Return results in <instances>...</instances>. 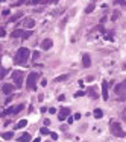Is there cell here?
Instances as JSON below:
<instances>
[{
  "instance_id": "obj_1",
  "label": "cell",
  "mask_w": 126,
  "mask_h": 142,
  "mask_svg": "<svg viewBox=\"0 0 126 142\" xmlns=\"http://www.w3.org/2000/svg\"><path fill=\"white\" fill-rule=\"evenodd\" d=\"M29 59V48H26V47H20L18 50H17V55L14 58V62L17 65H24L26 62H28Z\"/></svg>"
},
{
  "instance_id": "obj_2",
  "label": "cell",
  "mask_w": 126,
  "mask_h": 142,
  "mask_svg": "<svg viewBox=\"0 0 126 142\" xmlns=\"http://www.w3.org/2000/svg\"><path fill=\"white\" fill-rule=\"evenodd\" d=\"M38 77H40L38 73H29L28 79H26V88H28V89H31V91H35V89H37Z\"/></svg>"
},
{
  "instance_id": "obj_3",
  "label": "cell",
  "mask_w": 126,
  "mask_h": 142,
  "mask_svg": "<svg viewBox=\"0 0 126 142\" xmlns=\"http://www.w3.org/2000/svg\"><path fill=\"white\" fill-rule=\"evenodd\" d=\"M111 133H112L115 138H125V135H126L120 124L119 122H114V121L111 122Z\"/></svg>"
},
{
  "instance_id": "obj_4",
  "label": "cell",
  "mask_w": 126,
  "mask_h": 142,
  "mask_svg": "<svg viewBox=\"0 0 126 142\" xmlns=\"http://www.w3.org/2000/svg\"><path fill=\"white\" fill-rule=\"evenodd\" d=\"M14 85L17 86V88H21V85H23V71H15L14 73Z\"/></svg>"
},
{
  "instance_id": "obj_5",
  "label": "cell",
  "mask_w": 126,
  "mask_h": 142,
  "mask_svg": "<svg viewBox=\"0 0 126 142\" xmlns=\"http://www.w3.org/2000/svg\"><path fill=\"white\" fill-rule=\"evenodd\" d=\"M115 94H119L120 97H126V80L119 83V85H115Z\"/></svg>"
},
{
  "instance_id": "obj_6",
  "label": "cell",
  "mask_w": 126,
  "mask_h": 142,
  "mask_svg": "<svg viewBox=\"0 0 126 142\" xmlns=\"http://www.w3.org/2000/svg\"><path fill=\"white\" fill-rule=\"evenodd\" d=\"M68 115H70V109H68V107H62V109L59 110V113H58V119H59V121H64Z\"/></svg>"
},
{
  "instance_id": "obj_7",
  "label": "cell",
  "mask_w": 126,
  "mask_h": 142,
  "mask_svg": "<svg viewBox=\"0 0 126 142\" xmlns=\"http://www.w3.org/2000/svg\"><path fill=\"white\" fill-rule=\"evenodd\" d=\"M14 89H15V85H11V83H5V85L2 86V91H3L5 95H9Z\"/></svg>"
},
{
  "instance_id": "obj_8",
  "label": "cell",
  "mask_w": 126,
  "mask_h": 142,
  "mask_svg": "<svg viewBox=\"0 0 126 142\" xmlns=\"http://www.w3.org/2000/svg\"><path fill=\"white\" fill-rule=\"evenodd\" d=\"M21 23H23L24 27H26V29H29V30H32V29H33V26H35V20H33V18H24Z\"/></svg>"
},
{
  "instance_id": "obj_9",
  "label": "cell",
  "mask_w": 126,
  "mask_h": 142,
  "mask_svg": "<svg viewBox=\"0 0 126 142\" xmlns=\"http://www.w3.org/2000/svg\"><path fill=\"white\" fill-rule=\"evenodd\" d=\"M82 65L85 68H90V65H91V58H90V55H87V53L82 55Z\"/></svg>"
},
{
  "instance_id": "obj_10",
  "label": "cell",
  "mask_w": 126,
  "mask_h": 142,
  "mask_svg": "<svg viewBox=\"0 0 126 142\" xmlns=\"http://www.w3.org/2000/svg\"><path fill=\"white\" fill-rule=\"evenodd\" d=\"M102 98L108 100V82H102Z\"/></svg>"
},
{
  "instance_id": "obj_11",
  "label": "cell",
  "mask_w": 126,
  "mask_h": 142,
  "mask_svg": "<svg viewBox=\"0 0 126 142\" xmlns=\"http://www.w3.org/2000/svg\"><path fill=\"white\" fill-rule=\"evenodd\" d=\"M52 46H53L52 39H44V41L41 42V48H43V50H50Z\"/></svg>"
},
{
  "instance_id": "obj_12",
  "label": "cell",
  "mask_w": 126,
  "mask_h": 142,
  "mask_svg": "<svg viewBox=\"0 0 126 142\" xmlns=\"http://www.w3.org/2000/svg\"><path fill=\"white\" fill-rule=\"evenodd\" d=\"M17 142H31V135L29 133H23L21 136L17 138Z\"/></svg>"
},
{
  "instance_id": "obj_13",
  "label": "cell",
  "mask_w": 126,
  "mask_h": 142,
  "mask_svg": "<svg viewBox=\"0 0 126 142\" xmlns=\"http://www.w3.org/2000/svg\"><path fill=\"white\" fill-rule=\"evenodd\" d=\"M23 33H24V30H21V29H15V30L11 33V38H21Z\"/></svg>"
},
{
  "instance_id": "obj_14",
  "label": "cell",
  "mask_w": 126,
  "mask_h": 142,
  "mask_svg": "<svg viewBox=\"0 0 126 142\" xmlns=\"http://www.w3.org/2000/svg\"><path fill=\"white\" fill-rule=\"evenodd\" d=\"M67 79H68V74H61V76H58V77H55V79H53V82L59 83V82H64V80H67Z\"/></svg>"
},
{
  "instance_id": "obj_15",
  "label": "cell",
  "mask_w": 126,
  "mask_h": 142,
  "mask_svg": "<svg viewBox=\"0 0 126 142\" xmlns=\"http://www.w3.org/2000/svg\"><path fill=\"white\" fill-rule=\"evenodd\" d=\"M93 115H94V118H96V119H100V118L103 117V112H102V109H94Z\"/></svg>"
},
{
  "instance_id": "obj_16",
  "label": "cell",
  "mask_w": 126,
  "mask_h": 142,
  "mask_svg": "<svg viewBox=\"0 0 126 142\" xmlns=\"http://www.w3.org/2000/svg\"><path fill=\"white\" fill-rule=\"evenodd\" d=\"M3 139H6V141H9V139H12L14 138V131H6V133H3Z\"/></svg>"
},
{
  "instance_id": "obj_17",
  "label": "cell",
  "mask_w": 126,
  "mask_h": 142,
  "mask_svg": "<svg viewBox=\"0 0 126 142\" xmlns=\"http://www.w3.org/2000/svg\"><path fill=\"white\" fill-rule=\"evenodd\" d=\"M26 126H28V119H21V121H18V124H17V129H24Z\"/></svg>"
},
{
  "instance_id": "obj_18",
  "label": "cell",
  "mask_w": 126,
  "mask_h": 142,
  "mask_svg": "<svg viewBox=\"0 0 126 142\" xmlns=\"http://www.w3.org/2000/svg\"><path fill=\"white\" fill-rule=\"evenodd\" d=\"M21 17H23V12H17L15 15H12V17H11V20H9V21H17V20H20Z\"/></svg>"
},
{
  "instance_id": "obj_19",
  "label": "cell",
  "mask_w": 126,
  "mask_h": 142,
  "mask_svg": "<svg viewBox=\"0 0 126 142\" xmlns=\"http://www.w3.org/2000/svg\"><path fill=\"white\" fill-rule=\"evenodd\" d=\"M114 5H119V6L126 8V0H114Z\"/></svg>"
},
{
  "instance_id": "obj_20",
  "label": "cell",
  "mask_w": 126,
  "mask_h": 142,
  "mask_svg": "<svg viewBox=\"0 0 126 142\" xmlns=\"http://www.w3.org/2000/svg\"><path fill=\"white\" fill-rule=\"evenodd\" d=\"M15 112V107H8L5 112H3V117H5V115H11V113H14Z\"/></svg>"
},
{
  "instance_id": "obj_21",
  "label": "cell",
  "mask_w": 126,
  "mask_h": 142,
  "mask_svg": "<svg viewBox=\"0 0 126 142\" xmlns=\"http://www.w3.org/2000/svg\"><path fill=\"white\" fill-rule=\"evenodd\" d=\"M32 33H33L32 30H26V32L23 33V36H21V38H23V39H28V38L31 36V35H32Z\"/></svg>"
},
{
  "instance_id": "obj_22",
  "label": "cell",
  "mask_w": 126,
  "mask_h": 142,
  "mask_svg": "<svg viewBox=\"0 0 126 142\" xmlns=\"http://www.w3.org/2000/svg\"><path fill=\"white\" fill-rule=\"evenodd\" d=\"M93 11H94V5L91 3V5H88V6H87V9H85V12H87V14H90V12H93Z\"/></svg>"
},
{
  "instance_id": "obj_23",
  "label": "cell",
  "mask_w": 126,
  "mask_h": 142,
  "mask_svg": "<svg viewBox=\"0 0 126 142\" xmlns=\"http://www.w3.org/2000/svg\"><path fill=\"white\" fill-rule=\"evenodd\" d=\"M8 73H9V70H6V68L2 70V71H0V79H5V76H6Z\"/></svg>"
},
{
  "instance_id": "obj_24",
  "label": "cell",
  "mask_w": 126,
  "mask_h": 142,
  "mask_svg": "<svg viewBox=\"0 0 126 142\" xmlns=\"http://www.w3.org/2000/svg\"><path fill=\"white\" fill-rule=\"evenodd\" d=\"M41 135H50V131H49V129L47 127H41Z\"/></svg>"
},
{
  "instance_id": "obj_25",
  "label": "cell",
  "mask_w": 126,
  "mask_h": 142,
  "mask_svg": "<svg viewBox=\"0 0 126 142\" xmlns=\"http://www.w3.org/2000/svg\"><path fill=\"white\" fill-rule=\"evenodd\" d=\"M40 58V51H33L32 53V59H38Z\"/></svg>"
},
{
  "instance_id": "obj_26",
  "label": "cell",
  "mask_w": 126,
  "mask_h": 142,
  "mask_svg": "<svg viewBox=\"0 0 126 142\" xmlns=\"http://www.w3.org/2000/svg\"><path fill=\"white\" fill-rule=\"evenodd\" d=\"M75 95H76V97H84V95H85V92H84V91H78Z\"/></svg>"
},
{
  "instance_id": "obj_27",
  "label": "cell",
  "mask_w": 126,
  "mask_h": 142,
  "mask_svg": "<svg viewBox=\"0 0 126 142\" xmlns=\"http://www.w3.org/2000/svg\"><path fill=\"white\" fill-rule=\"evenodd\" d=\"M5 35H6V30L3 27H0V36H5Z\"/></svg>"
},
{
  "instance_id": "obj_28",
  "label": "cell",
  "mask_w": 126,
  "mask_h": 142,
  "mask_svg": "<svg viewBox=\"0 0 126 142\" xmlns=\"http://www.w3.org/2000/svg\"><path fill=\"white\" fill-rule=\"evenodd\" d=\"M58 0H43V3H56Z\"/></svg>"
},
{
  "instance_id": "obj_29",
  "label": "cell",
  "mask_w": 126,
  "mask_h": 142,
  "mask_svg": "<svg viewBox=\"0 0 126 142\" xmlns=\"http://www.w3.org/2000/svg\"><path fill=\"white\" fill-rule=\"evenodd\" d=\"M50 136H52L53 141H56V139H58V135H56V133H50Z\"/></svg>"
},
{
  "instance_id": "obj_30",
  "label": "cell",
  "mask_w": 126,
  "mask_h": 142,
  "mask_svg": "<svg viewBox=\"0 0 126 142\" xmlns=\"http://www.w3.org/2000/svg\"><path fill=\"white\" fill-rule=\"evenodd\" d=\"M119 15H120V14H119V12H115V14H114V15H112V21H114V20H117V18H119Z\"/></svg>"
},
{
  "instance_id": "obj_31",
  "label": "cell",
  "mask_w": 126,
  "mask_h": 142,
  "mask_svg": "<svg viewBox=\"0 0 126 142\" xmlns=\"http://www.w3.org/2000/svg\"><path fill=\"white\" fill-rule=\"evenodd\" d=\"M58 100H59V101H64V100H65V95H59Z\"/></svg>"
},
{
  "instance_id": "obj_32",
  "label": "cell",
  "mask_w": 126,
  "mask_h": 142,
  "mask_svg": "<svg viewBox=\"0 0 126 142\" xmlns=\"http://www.w3.org/2000/svg\"><path fill=\"white\" fill-rule=\"evenodd\" d=\"M122 118H123V119H125V121H126V109H125V110H123V112H122Z\"/></svg>"
},
{
  "instance_id": "obj_33",
  "label": "cell",
  "mask_w": 126,
  "mask_h": 142,
  "mask_svg": "<svg viewBox=\"0 0 126 142\" xmlns=\"http://www.w3.org/2000/svg\"><path fill=\"white\" fill-rule=\"evenodd\" d=\"M2 14H3V15H9V9H3Z\"/></svg>"
},
{
  "instance_id": "obj_34",
  "label": "cell",
  "mask_w": 126,
  "mask_h": 142,
  "mask_svg": "<svg viewBox=\"0 0 126 142\" xmlns=\"http://www.w3.org/2000/svg\"><path fill=\"white\" fill-rule=\"evenodd\" d=\"M41 85H43V86L47 85V80H46V79H43V80H41Z\"/></svg>"
},
{
  "instance_id": "obj_35",
  "label": "cell",
  "mask_w": 126,
  "mask_h": 142,
  "mask_svg": "<svg viewBox=\"0 0 126 142\" xmlns=\"http://www.w3.org/2000/svg\"><path fill=\"white\" fill-rule=\"evenodd\" d=\"M49 112H50V113H55V112H56V109H55V107H50V109H49Z\"/></svg>"
},
{
  "instance_id": "obj_36",
  "label": "cell",
  "mask_w": 126,
  "mask_h": 142,
  "mask_svg": "<svg viewBox=\"0 0 126 142\" xmlns=\"http://www.w3.org/2000/svg\"><path fill=\"white\" fill-rule=\"evenodd\" d=\"M33 142H41V139H40V138H37V139H33Z\"/></svg>"
},
{
  "instance_id": "obj_37",
  "label": "cell",
  "mask_w": 126,
  "mask_h": 142,
  "mask_svg": "<svg viewBox=\"0 0 126 142\" xmlns=\"http://www.w3.org/2000/svg\"><path fill=\"white\" fill-rule=\"evenodd\" d=\"M123 70H126V64H125V65H123Z\"/></svg>"
},
{
  "instance_id": "obj_38",
  "label": "cell",
  "mask_w": 126,
  "mask_h": 142,
  "mask_svg": "<svg viewBox=\"0 0 126 142\" xmlns=\"http://www.w3.org/2000/svg\"><path fill=\"white\" fill-rule=\"evenodd\" d=\"M0 51H2V46H0Z\"/></svg>"
},
{
  "instance_id": "obj_39",
  "label": "cell",
  "mask_w": 126,
  "mask_h": 142,
  "mask_svg": "<svg viewBox=\"0 0 126 142\" xmlns=\"http://www.w3.org/2000/svg\"><path fill=\"white\" fill-rule=\"evenodd\" d=\"M0 2H5V0H0Z\"/></svg>"
},
{
  "instance_id": "obj_40",
  "label": "cell",
  "mask_w": 126,
  "mask_h": 142,
  "mask_svg": "<svg viewBox=\"0 0 126 142\" xmlns=\"http://www.w3.org/2000/svg\"><path fill=\"white\" fill-rule=\"evenodd\" d=\"M0 64H2V59H0Z\"/></svg>"
},
{
  "instance_id": "obj_41",
  "label": "cell",
  "mask_w": 126,
  "mask_h": 142,
  "mask_svg": "<svg viewBox=\"0 0 126 142\" xmlns=\"http://www.w3.org/2000/svg\"><path fill=\"white\" fill-rule=\"evenodd\" d=\"M91 2H96V0H91Z\"/></svg>"
}]
</instances>
